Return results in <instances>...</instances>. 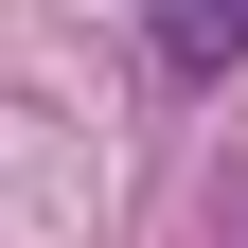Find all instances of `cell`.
Listing matches in <instances>:
<instances>
[{
    "instance_id": "obj_1",
    "label": "cell",
    "mask_w": 248,
    "mask_h": 248,
    "mask_svg": "<svg viewBox=\"0 0 248 248\" xmlns=\"http://www.w3.org/2000/svg\"><path fill=\"white\" fill-rule=\"evenodd\" d=\"M142 36L177 89H213V71H248V0H142Z\"/></svg>"
}]
</instances>
